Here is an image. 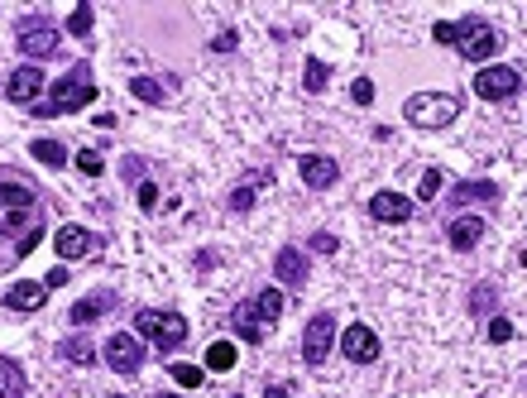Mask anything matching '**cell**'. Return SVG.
Here are the masks:
<instances>
[{"label":"cell","mask_w":527,"mask_h":398,"mask_svg":"<svg viewBox=\"0 0 527 398\" xmlns=\"http://www.w3.org/2000/svg\"><path fill=\"white\" fill-rule=\"evenodd\" d=\"M336 346H341L345 360H355V365H374V360H379V332H374V326H365V322H350V326H345V332L336 336Z\"/></svg>","instance_id":"30bf717a"},{"label":"cell","mask_w":527,"mask_h":398,"mask_svg":"<svg viewBox=\"0 0 527 398\" xmlns=\"http://www.w3.org/2000/svg\"><path fill=\"white\" fill-rule=\"evenodd\" d=\"M106 398H120V394H106Z\"/></svg>","instance_id":"bcb514c9"},{"label":"cell","mask_w":527,"mask_h":398,"mask_svg":"<svg viewBox=\"0 0 527 398\" xmlns=\"http://www.w3.org/2000/svg\"><path fill=\"white\" fill-rule=\"evenodd\" d=\"M307 245H312V255H336V250H341V240L331 236V230H316Z\"/></svg>","instance_id":"d590c367"},{"label":"cell","mask_w":527,"mask_h":398,"mask_svg":"<svg viewBox=\"0 0 527 398\" xmlns=\"http://www.w3.org/2000/svg\"><path fill=\"white\" fill-rule=\"evenodd\" d=\"M149 398H187V394H149Z\"/></svg>","instance_id":"7bdbcfd3"},{"label":"cell","mask_w":527,"mask_h":398,"mask_svg":"<svg viewBox=\"0 0 527 398\" xmlns=\"http://www.w3.org/2000/svg\"><path fill=\"white\" fill-rule=\"evenodd\" d=\"M518 87H523V73L508 67V63H489V67L475 73V96L479 101H508V96H518Z\"/></svg>","instance_id":"8992f818"},{"label":"cell","mask_w":527,"mask_h":398,"mask_svg":"<svg viewBox=\"0 0 527 398\" xmlns=\"http://www.w3.org/2000/svg\"><path fill=\"white\" fill-rule=\"evenodd\" d=\"M489 341H494V346H508V341H513V322L508 317H489Z\"/></svg>","instance_id":"e575fe53"},{"label":"cell","mask_w":527,"mask_h":398,"mask_svg":"<svg viewBox=\"0 0 527 398\" xmlns=\"http://www.w3.org/2000/svg\"><path fill=\"white\" fill-rule=\"evenodd\" d=\"M441 183H446V173H441V169H427V173H422V187H418V202L441 197Z\"/></svg>","instance_id":"1f68e13d"},{"label":"cell","mask_w":527,"mask_h":398,"mask_svg":"<svg viewBox=\"0 0 527 398\" xmlns=\"http://www.w3.org/2000/svg\"><path fill=\"white\" fill-rule=\"evenodd\" d=\"M77 169L87 173V177H101V173H106V159H101V149H82V154H77Z\"/></svg>","instance_id":"d6a6232c"},{"label":"cell","mask_w":527,"mask_h":398,"mask_svg":"<svg viewBox=\"0 0 527 398\" xmlns=\"http://www.w3.org/2000/svg\"><path fill=\"white\" fill-rule=\"evenodd\" d=\"M331 350H336V317H331V312H316V317L302 326V360L326 365Z\"/></svg>","instance_id":"ba28073f"},{"label":"cell","mask_w":527,"mask_h":398,"mask_svg":"<svg viewBox=\"0 0 527 398\" xmlns=\"http://www.w3.org/2000/svg\"><path fill=\"white\" fill-rule=\"evenodd\" d=\"M67 283V269L58 264V269H48V279H44V288H48V293H53V288H63Z\"/></svg>","instance_id":"60d3db41"},{"label":"cell","mask_w":527,"mask_h":398,"mask_svg":"<svg viewBox=\"0 0 527 398\" xmlns=\"http://www.w3.org/2000/svg\"><path fill=\"white\" fill-rule=\"evenodd\" d=\"M0 398H24V369L10 355H0Z\"/></svg>","instance_id":"d4e9b609"},{"label":"cell","mask_w":527,"mask_h":398,"mask_svg":"<svg viewBox=\"0 0 527 398\" xmlns=\"http://www.w3.org/2000/svg\"><path fill=\"white\" fill-rule=\"evenodd\" d=\"M134 336L149 341L154 350H177L187 341V317L173 307H140L134 312Z\"/></svg>","instance_id":"3957f363"},{"label":"cell","mask_w":527,"mask_h":398,"mask_svg":"<svg viewBox=\"0 0 527 398\" xmlns=\"http://www.w3.org/2000/svg\"><path fill=\"white\" fill-rule=\"evenodd\" d=\"M432 39L451 48V44H455V24H451V20H436V24H432Z\"/></svg>","instance_id":"ab89813d"},{"label":"cell","mask_w":527,"mask_h":398,"mask_svg":"<svg viewBox=\"0 0 527 398\" xmlns=\"http://www.w3.org/2000/svg\"><path fill=\"white\" fill-rule=\"evenodd\" d=\"M15 44H20V53L30 63H44V58H53V53L63 48V39H58V30H53V24L44 20V15H24L20 24H15Z\"/></svg>","instance_id":"5b68a950"},{"label":"cell","mask_w":527,"mask_h":398,"mask_svg":"<svg viewBox=\"0 0 527 398\" xmlns=\"http://www.w3.org/2000/svg\"><path fill=\"white\" fill-rule=\"evenodd\" d=\"M0 212H39V197H34V187H24V183H0Z\"/></svg>","instance_id":"44dd1931"},{"label":"cell","mask_w":527,"mask_h":398,"mask_svg":"<svg viewBox=\"0 0 527 398\" xmlns=\"http://www.w3.org/2000/svg\"><path fill=\"white\" fill-rule=\"evenodd\" d=\"M230 326H235V332H240L245 341H255V346H259L264 336H269V332L259 326V317H255V307H249V303H240V307L230 312Z\"/></svg>","instance_id":"cb8c5ba5"},{"label":"cell","mask_w":527,"mask_h":398,"mask_svg":"<svg viewBox=\"0 0 527 398\" xmlns=\"http://www.w3.org/2000/svg\"><path fill=\"white\" fill-rule=\"evenodd\" d=\"M30 154H34L39 163H44V169H63V163H67V149H63L58 140H34V144H30Z\"/></svg>","instance_id":"484cf974"},{"label":"cell","mask_w":527,"mask_h":398,"mask_svg":"<svg viewBox=\"0 0 527 398\" xmlns=\"http://www.w3.org/2000/svg\"><path fill=\"white\" fill-rule=\"evenodd\" d=\"M168 379H173V384H183V389L192 394V389H202L206 369H202V365H187V360H173V365H168Z\"/></svg>","instance_id":"4316f807"},{"label":"cell","mask_w":527,"mask_h":398,"mask_svg":"<svg viewBox=\"0 0 527 398\" xmlns=\"http://www.w3.org/2000/svg\"><path fill=\"white\" fill-rule=\"evenodd\" d=\"M44 303H48V288L39 279H20V283L5 288V307L10 312H39Z\"/></svg>","instance_id":"2e32d148"},{"label":"cell","mask_w":527,"mask_h":398,"mask_svg":"<svg viewBox=\"0 0 527 398\" xmlns=\"http://www.w3.org/2000/svg\"><path fill=\"white\" fill-rule=\"evenodd\" d=\"M273 279L283 288H307V255H302L298 245H283V250L273 255Z\"/></svg>","instance_id":"5bb4252c"},{"label":"cell","mask_w":527,"mask_h":398,"mask_svg":"<svg viewBox=\"0 0 527 398\" xmlns=\"http://www.w3.org/2000/svg\"><path fill=\"white\" fill-rule=\"evenodd\" d=\"M235 44H240V34H235V30H220V34L212 39V53H235Z\"/></svg>","instance_id":"f35d334b"},{"label":"cell","mask_w":527,"mask_h":398,"mask_svg":"<svg viewBox=\"0 0 527 398\" xmlns=\"http://www.w3.org/2000/svg\"><path fill=\"white\" fill-rule=\"evenodd\" d=\"M264 398H288V384H264Z\"/></svg>","instance_id":"b9f144b4"},{"label":"cell","mask_w":527,"mask_h":398,"mask_svg":"<svg viewBox=\"0 0 527 398\" xmlns=\"http://www.w3.org/2000/svg\"><path fill=\"white\" fill-rule=\"evenodd\" d=\"M230 398H245V394H230Z\"/></svg>","instance_id":"f6af8a7d"},{"label":"cell","mask_w":527,"mask_h":398,"mask_svg":"<svg viewBox=\"0 0 527 398\" xmlns=\"http://www.w3.org/2000/svg\"><path fill=\"white\" fill-rule=\"evenodd\" d=\"M350 101H355V106H369V101H374V82H369V77H355V82H350Z\"/></svg>","instance_id":"8d00e7d4"},{"label":"cell","mask_w":527,"mask_h":398,"mask_svg":"<svg viewBox=\"0 0 527 398\" xmlns=\"http://www.w3.org/2000/svg\"><path fill=\"white\" fill-rule=\"evenodd\" d=\"M455 48H461V58L465 63H475V67H489V58L498 48H504V34L494 30L489 20H479V15H470L455 24Z\"/></svg>","instance_id":"277c9868"},{"label":"cell","mask_w":527,"mask_h":398,"mask_svg":"<svg viewBox=\"0 0 527 398\" xmlns=\"http://www.w3.org/2000/svg\"><path fill=\"white\" fill-rule=\"evenodd\" d=\"M369 216H374V221H384V226H403L412 216V197H408V192H374V197H369Z\"/></svg>","instance_id":"4fadbf2b"},{"label":"cell","mask_w":527,"mask_h":398,"mask_svg":"<svg viewBox=\"0 0 527 398\" xmlns=\"http://www.w3.org/2000/svg\"><path fill=\"white\" fill-rule=\"evenodd\" d=\"M518 264H523V269H527V250H523V255H518Z\"/></svg>","instance_id":"ee69618b"},{"label":"cell","mask_w":527,"mask_h":398,"mask_svg":"<svg viewBox=\"0 0 527 398\" xmlns=\"http://www.w3.org/2000/svg\"><path fill=\"white\" fill-rule=\"evenodd\" d=\"M130 91L140 96V101H149V106H159V101H163V87H159V82L149 77V73H144V77H130Z\"/></svg>","instance_id":"f1b7e54d"},{"label":"cell","mask_w":527,"mask_h":398,"mask_svg":"<svg viewBox=\"0 0 527 398\" xmlns=\"http://www.w3.org/2000/svg\"><path fill=\"white\" fill-rule=\"evenodd\" d=\"M461 111H465L461 91H418L403 101V120L412 130H446Z\"/></svg>","instance_id":"7a4b0ae2"},{"label":"cell","mask_w":527,"mask_h":398,"mask_svg":"<svg viewBox=\"0 0 527 398\" xmlns=\"http://www.w3.org/2000/svg\"><path fill=\"white\" fill-rule=\"evenodd\" d=\"M134 192H140V197H134V202H140V212H154L159 207V183H140Z\"/></svg>","instance_id":"74e56055"},{"label":"cell","mask_w":527,"mask_h":398,"mask_svg":"<svg viewBox=\"0 0 527 398\" xmlns=\"http://www.w3.org/2000/svg\"><path fill=\"white\" fill-rule=\"evenodd\" d=\"M240 365V346H235V341H212V346H206V369H216V375H230V369Z\"/></svg>","instance_id":"7402d4cb"},{"label":"cell","mask_w":527,"mask_h":398,"mask_svg":"<svg viewBox=\"0 0 527 398\" xmlns=\"http://www.w3.org/2000/svg\"><path fill=\"white\" fill-rule=\"evenodd\" d=\"M39 240H44V221H39V216H34V226L30 230H24V236L15 240V259H24V255H34L39 250Z\"/></svg>","instance_id":"4dcf8cb0"},{"label":"cell","mask_w":527,"mask_h":398,"mask_svg":"<svg viewBox=\"0 0 527 398\" xmlns=\"http://www.w3.org/2000/svg\"><path fill=\"white\" fill-rule=\"evenodd\" d=\"M326 77H331V67L322 58H307V77H302V87L316 96V91H326Z\"/></svg>","instance_id":"f546056e"},{"label":"cell","mask_w":527,"mask_h":398,"mask_svg":"<svg viewBox=\"0 0 527 398\" xmlns=\"http://www.w3.org/2000/svg\"><path fill=\"white\" fill-rule=\"evenodd\" d=\"M269 183H273L269 169H264V173H249L245 183L226 197V207H230V212H249V207H255V197H259V187H269Z\"/></svg>","instance_id":"ffe728a7"},{"label":"cell","mask_w":527,"mask_h":398,"mask_svg":"<svg viewBox=\"0 0 527 398\" xmlns=\"http://www.w3.org/2000/svg\"><path fill=\"white\" fill-rule=\"evenodd\" d=\"M298 177H302L312 192H326V187L341 177V163L331 159V154H298Z\"/></svg>","instance_id":"7c38bea8"},{"label":"cell","mask_w":527,"mask_h":398,"mask_svg":"<svg viewBox=\"0 0 527 398\" xmlns=\"http://www.w3.org/2000/svg\"><path fill=\"white\" fill-rule=\"evenodd\" d=\"M249 307H255V317H259V326H264V332H273V322H279L283 317V288H264V293H255V298H249Z\"/></svg>","instance_id":"d6986e66"},{"label":"cell","mask_w":527,"mask_h":398,"mask_svg":"<svg viewBox=\"0 0 527 398\" xmlns=\"http://www.w3.org/2000/svg\"><path fill=\"white\" fill-rule=\"evenodd\" d=\"M149 346H140V336L134 332H116L110 341H101V360L116 369V375H134V369L144 365Z\"/></svg>","instance_id":"52a82bcc"},{"label":"cell","mask_w":527,"mask_h":398,"mask_svg":"<svg viewBox=\"0 0 527 398\" xmlns=\"http://www.w3.org/2000/svg\"><path fill=\"white\" fill-rule=\"evenodd\" d=\"M53 250H58V259L67 264V259H87L91 250H96V236L87 226H77V221H67V226H58L53 230Z\"/></svg>","instance_id":"8fae6325"},{"label":"cell","mask_w":527,"mask_h":398,"mask_svg":"<svg viewBox=\"0 0 527 398\" xmlns=\"http://www.w3.org/2000/svg\"><path fill=\"white\" fill-rule=\"evenodd\" d=\"M106 312H116V293H87L82 303L67 307V317H73V326H87L96 317H106Z\"/></svg>","instance_id":"ac0fdd59"},{"label":"cell","mask_w":527,"mask_h":398,"mask_svg":"<svg viewBox=\"0 0 527 398\" xmlns=\"http://www.w3.org/2000/svg\"><path fill=\"white\" fill-rule=\"evenodd\" d=\"M455 207H470V202H484V207H498V183L489 177H465V183H455Z\"/></svg>","instance_id":"e0dca14e"},{"label":"cell","mask_w":527,"mask_h":398,"mask_svg":"<svg viewBox=\"0 0 527 398\" xmlns=\"http://www.w3.org/2000/svg\"><path fill=\"white\" fill-rule=\"evenodd\" d=\"M489 303H494V283H475V288H470V312H479V317H484Z\"/></svg>","instance_id":"836d02e7"},{"label":"cell","mask_w":527,"mask_h":398,"mask_svg":"<svg viewBox=\"0 0 527 398\" xmlns=\"http://www.w3.org/2000/svg\"><path fill=\"white\" fill-rule=\"evenodd\" d=\"M58 360H67V365H96L101 360V350H96V341H82V336H67L63 346H58Z\"/></svg>","instance_id":"603a6c76"},{"label":"cell","mask_w":527,"mask_h":398,"mask_svg":"<svg viewBox=\"0 0 527 398\" xmlns=\"http://www.w3.org/2000/svg\"><path fill=\"white\" fill-rule=\"evenodd\" d=\"M44 87H48L44 67H39V63H20L15 73L5 77V101H15V106H39Z\"/></svg>","instance_id":"9c48e42d"},{"label":"cell","mask_w":527,"mask_h":398,"mask_svg":"<svg viewBox=\"0 0 527 398\" xmlns=\"http://www.w3.org/2000/svg\"><path fill=\"white\" fill-rule=\"evenodd\" d=\"M91 20H96L91 0H77V5H73V15H67V34H77V39H91Z\"/></svg>","instance_id":"83f0119b"},{"label":"cell","mask_w":527,"mask_h":398,"mask_svg":"<svg viewBox=\"0 0 527 398\" xmlns=\"http://www.w3.org/2000/svg\"><path fill=\"white\" fill-rule=\"evenodd\" d=\"M484 216H451V226H446V240H451V250L455 255H470L475 245L484 240Z\"/></svg>","instance_id":"9a60e30c"},{"label":"cell","mask_w":527,"mask_h":398,"mask_svg":"<svg viewBox=\"0 0 527 398\" xmlns=\"http://www.w3.org/2000/svg\"><path fill=\"white\" fill-rule=\"evenodd\" d=\"M91 101H96L91 63H77V67H67V73L53 82L48 106H30V111H34L39 120H53V116H73V111H82V106H91Z\"/></svg>","instance_id":"6da1fadb"}]
</instances>
